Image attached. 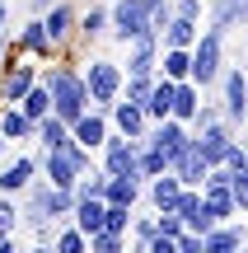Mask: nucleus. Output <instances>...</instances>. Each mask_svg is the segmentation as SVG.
<instances>
[{
	"instance_id": "obj_12",
	"label": "nucleus",
	"mask_w": 248,
	"mask_h": 253,
	"mask_svg": "<svg viewBox=\"0 0 248 253\" xmlns=\"http://www.w3.org/2000/svg\"><path fill=\"white\" fill-rule=\"evenodd\" d=\"M141 197V178L136 173H112V178H103V202H112V207H136Z\"/></svg>"
},
{
	"instance_id": "obj_16",
	"label": "nucleus",
	"mask_w": 248,
	"mask_h": 253,
	"mask_svg": "<svg viewBox=\"0 0 248 253\" xmlns=\"http://www.w3.org/2000/svg\"><path fill=\"white\" fill-rule=\"evenodd\" d=\"M33 178H37V160L19 155L14 164H5V169H0V192H24Z\"/></svg>"
},
{
	"instance_id": "obj_24",
	"label": "nucleus",
	"mask_w": 248,
	"mask_h": 253,
	"mask_svg": "<svg viewBox=\"0 0 248 253\" xmlns=\"http://www.w3.org/2000/svg\"><path fill=\"white\" fill-rule=\"evenodd\" d=\"M33 136H37V145H42V150H56V145H61L66 136H71V126L56 118V113H47V118L33 126Z\"/></svg>"
},
{
	"instance_id": "obj_18",
	"label": "nucleus",
	"mask_w": 248,
	"mask_h": 253,
	"mask_svg": "<svg viewBox=\"0 0 248 253\" xmlns=\"http://www.w3.org/2000/svg\"><path fill=\"white\" fill-rule=\"evenodd\" d=\"M71 220H75V230H84V235H99L103 230V197H75Z\"/></svg>"
},
{
	"instance_id": "obj_42",
	"label": "nucleus",
	"mask_w": 248,
	"mask_h": 253,
	"mask_svg": "<svg viewBox=\"0 0 248 253\" xmlns=\"http://www.w3.org/2000/svg\"><path fill=\"white\" fill-rule=\"evenodd\" d=\"M28 5H33V14H42V9L52 5V0H28Z\"/></svg>"
},
{
	"instance_id": "obj_7",
	"label": "nucleus",
	"mask_w": 248,
	"mask_h": 253,
	"mask_svg": "<svg viewBox=\"0 0 248 253\" xmlns=\"http://www.w3.org/2000/svg\"><path fill=\"white\" fill-rule=\"evenodd\" d=\"M169 169L178 173V183H183V188H202V178L211 173V164H206V155L197 150V136L183 145V150H178V160L169 164Z\"/></svg>"
},
{
	"instance_id": "obj_40",
	"label": "nucleus",
	"mask_w": 248,
	"mask_h": 253,
	"mask_svg": "<svg viewBox=\"0 0 248 253\" xmlns=\"http://www.w3.org/2000/svg\"><path fill=\"white\" fill-rule=\"evenodd\" d=\"M0 253H24V249H19V244H14V235H9V239H0Z\"/></svg>"
},
{
	"instance_id": "obj_35",
	"label": "nucleus",
	"mask_w": 248,
	"mask_h": 253,
	"mask_svg": "<svg viewBox=\"0 0 248 253\" xmlns=\"http://www.w3.org/2000/svg\"><path fill=\"white\" fill-rule=\"evenodd\" d=\"M103 28H108V9H103V5H94L89 14H84V38H99Z\"/></svg>"
},
{
	"instance_id": "obj_3",
	"label": "nucleus",
	"mask_w": 248,
	"mask_h": 253,
	"mask_svg": "<svg viewBox=\"0 0 248 253\" xmlns=\"http://www.w3.org/2000/svg\"><path fill=\"white\" fill-rule=\"evenodd\" d=\"M108 24H112V33H117L122 42H131L136 33L150 28V5L145 0H117V5L108 9Z\"/></svg>"
},
{
	"instance_id": "obj_21",
	"label": "nucleus",
	"mask_w": 248,
	"mask_h": 253,
	"mask_svg": "<svg viewBox=\"0 0 248 253\" xmlns=\"http://www.w3.org/2000/svg\"><path fill=\"white\" fill-rule=\"evenodd\" d=\"M197 108H202V99H197V84H192V80H178V84H174V113H169V118H178V122L192 126Z\"/></svg>"
},
{
	"instance_id": "obj_44",
	"label": "nucleus",
	"mask_w": 248,
	"mask_h": 253,
	"mask_svg": "<svg viewBox=\"0 0 248 253\" xmlns=\"http://www.w3.org/2000/svg\"><path fill=\"white\" fill-rule=\"evenodd\" d=\"M0 160H5V136H0Z\"/></svg>"
},
{
	"instance_id": "obj_19",
	"label": "nucleus",
	"mask_w": 248,
	"mask_h": 253,
	"mask_svg": "<svg viewBox=\"0 0 248 253\" xmlns=\"http://www.w3.org/2000/svg\"><path fill=\"white\" fill-rule=\"evenodd\" d=\"M42 169H47V183L52 188H75V178H80L61 150H42Z\"/></svg>"
},
{
	"instance_id": "obj_33",
	"label": "nucleus",
	"mask_w": 248,
	"mask_h": 253,
	"mask_svg": "<svg viewBox=\"0 0 248 253\" xmlns=\"http://www.w3.org/2000/svg\"><path fill=\"white\" fill-rule=\"evenodd\" d=\"M230 197L234 211H248V169H230Z\"/></svg>"
},
{
	"instance_id": "obj_31",
	"label": "nucleus",
	"mask_w": 248,
	"mask_h": 253,
	"mask_svg": "<svg viewBox=\"0 0 248 253\" xmlns=\"http://www.w3.org/2000/svg\"><path fill=\"white\" fill-rule=\"evenodd\" d=\"M103 230L127 235V230H131V207H112V202H103Z\"/></svg>"
},
{
	"instance_id": "obj_47",
	"label": "nucleus",
	"mask_w": 248,
	"mask_h": 253,
	"mask_svg": "<svg viewBox=\"0 0 248 253\" xmlns=\"http://www.w3.org/2000/svg\"><path fill=\"white\" fill-rule=\"evenodd\" d=\"M244 122H248V118H244Z\"/></svg>"
},
{
	"instance_id": "obj_30",
	"label": "nucleus",
	"mask_w": 248,
	"mask_h": 253,
	"mask_svg": "<svg viewBox=\"0 0 248 253\" xmlns=\"http://www.w3.org/2000/svg\"><path fill=\"white\" fill-rule=\"evenodd\" d=\"M56 150H61L66 160H71V169H75V173H89V169H94V150H84V145L75 141V136H66V141L56 145Z\"/></svg>"
},
{
	"instance_id": "obj_9",
	"label": "nucleus",
	"mask_w": 248,
	"mask_h": 253,
	"mask_svg": "<svg viewBox=\"0 0 248 253\" xmlns=\"http://www.w3.org/2000/svg\"><path fill=\"white\" fill-rule=\"evenodd\" d=\"M42 28H47V42L61 47L66 38H71V28H75V9L66 5V0H52V5L42 9Z\"/></svg>"
},
{
	"instance_id": "obj_26",
	"label": "nucleus",
	"mask_w": 248,
	"mask_h": 253,
	"mask_svg": "<svg viewBox=\"0 0 248 253\" xmlns=\"http://www.w3.org/2000/svg\"><path fill=\"white\" fill-rule=\"evenodd\" d=\"M248 19V0H215V14H211V28H230V24H244Z\"/></svg>"
},
{
	"instance_id": "obj_46",
	"label": "nucleus",
	"mask_w": 248,
	"mask_h": 253,
	"mask_svg": "<svg viewBox=\"0 0 248 253\" xmlns=\"http://www.w3.org/2000/svg\"><path fill=\"white\" fill-rule=\"evenodd\" d=\"M244 47H248V42H244Z\"/></svg>"
},
{
	"instance_id": "obj_17",
	"label": "nucleus",
	"mask_w": 248,
	"mask_h": 253,
	"mask_svg": "<svg viewBox=\"0 0 248 253\" xmlns=\"http://www.w3.org/2000/svg\"><path fill=\"white\" fill-rule=\"evenodd\" d=\"M239 244H244V230L239 225H225V220L202 235V253H234Z\"/></svg>"
},
{
	"instance_id": "obj_43",
	"label": "nucleus",
	"mask_w": 248,
	"mask_h": 253,
	"mask_svg": "<svg viewBox=\"0 0 248 253\" xmlns=\"http://www.w3.org/2000/svg\"><path fill=\"white\" fill-rule=\"evenodd\" d=\"M24 253H52V244H33V249H24Z\"/></svg>"
},
{
	"instance_id": "obj_28",
	"label": "nucleus",
	"mask_w": 248,
	"mask_h": 253,
	"mask_svg": "<svg viewBox=\"0 0 248 253\" xmlns=\"http://www.w3.org/2000/svg\"><path fill=\"white\" fill-rule=\"evenodd\" d=\"M159 66H164L169 80H187V71H192V52H187V47H164Z\"/></svg>"
},
{
	"instance_id": "obj_6",
	"label": "nucleus",
	"mask_w": 248,
	"mask_h": 253,
	"mask_svg": "<svg viewBox=\"0 0 248 253\" xmlns=\"http://www.w3.org/2000/svg\"><path fill=\"white\" fill-rule=\"evenodd\" d=\"M187 141H192V136H187V122H178V118H164V122H150V126H145V145L164 150L169 164L178 160V150H183Z\"/></svg>"
},
{
	"instance_id": "obj_5",
	"label": "nucleus",
	"mask_w": 248,
	"mask_h": 253,
	"mask_svg": "<svg viewBox=\"0 0 248 253\" xmlns=\"http://www.w3.org/2000/svg\"><path fill=\"white\" fill-rule=\"evenodd\" d=\"M84 89H89V103L108 108V103L117 99V89H122V71L112 61H89V71H84Z\"/></svg>"
},
{
	"instance_id": "obj_29",
	"label": "nucleus",
	"mask_w": 248,
	"mask_h": 253,
	"mask_svg": "<svg viewBox=\"0 0 248 253\" xmlns=\"http://www.w3.org/2000/svg\"><path fill=\"white\" fill-rule=\"evenodd\" d=\"M52 253H89V235H84V230H75V225L56 230V239H52Z\"/></svg>"
},
{
	"instance_id": "obj_1",
	"label": "nucleus",
	"mask_w": 248,
	"mask_h": 253,
	"mask_svg": "<svg viewBox=\"0 0 248 253\" xmlns=\"http://www.w3.org/2000/svg\"><path fill=\"white\" fill-rule=\"evenodd\" d=\"M37 80L52 89V113H56L66 126L80 118V113H89V89H84V75H75V71H66V66H56V71L37 75Z\"/></svg>"
},
{
	"instance_id": "obj_13",
	"label": "nucleus",
	"mask_w": 248,
	"mask_h": 253,
	"mask_svg": "<svg viewBox=\"0 0 248 253\" xmlns=\"http://www.w3.org/2000/svg\"><path fill=\"white\" fill-rule=\"evenodd\" d=\"M225 113H230V122H244L248 118V75L244 71L225 75Z\"/></svg>"
},
{
	"instance_id": "obj_15",
	"label": "nucleus",
	"mask_w": 248,
	"mask_h": 253,
	"mask_svg": "<svg viewBox=\"0 0 248 253\" xmlns=\"http://www.w3.org/2000/svg\"><path fill=\"white\" fill-rule=\"evenodd\" d=\"M174 84H178V80L159 75V80H155V89L145 94V103H141V108H145V118H150V122H164L169 113H174Z\"/></svg>"
},
{
	"instance_id": "obj_2",
	"label": "nucleus",
	"mask_w": 248,
	"mask_h": 253,
	"mask_svg": "<svg viewBox=\"0 0 248 253\" xmlns=\"http://www.w3.org/2000/svg\"><path fill=\"white\" fill-rule=\"evenodd\" d=\"M220 28H211L206 38H197L187 52H192V71H187V80L192 84H215V71H220V56H225V47H220Z\"/></svg>"
},
{
	"instance_id": "obj_10",
	"label": "nucleus",
	"mask_w": 248,
	"mask_h": 253,
	"mask_svg": "<svg viewBox=\"0 0 248 253\" xmlns=\"http://www.w3.org/2000/svg\"><path fill=\"white\" fill-rule=\"evenodd\" d=\"M0 80H5V84H0V99H5V103H19V99L37 84V71H33L28 61H19V66H9Z\"/></svg>"
},
{
	"instance_id": "obj_20",
	"label": "nucleus",
	"mask_w": 248,
	"mask_h": 253,
	"mask_svg": "<svg viewBox=\"0 0 248 253\" xmlns=\"http://www.w3.org/2000/svg\"><path fill=\"white\" fill-rule=\"evenodd\" d=\"M19 113H24V118H28V122H33V126H37V122H42V118H47V113H52V89H47V84H42V80H37V84H33V89H28V94H24V99H19Z\"/></svg>"
},
{
	"instance_id": "obj_8",
	"label": "nucleus",
	"mask_w": 248,
	"mask_h": 253,
	"mask_svg": "<svg viewBox=\"0 0 248 253\" xmlns=\"http://www.w3.org/2000/svg\"><path fill=\"white\" fill-rule=\"evenodd\" d=\"M108 131H112V122L103 118V113H80V118L71 122V136L84 145V150H99V145L108 141Z\"/></svg>"
},
{
	"instance_id": "obj_22",
	"label": "nucleus",
	"mask_w": 248,
	"mask_h": 253,
	"mask_svg": "<svg viewBox=\"0 0 248 253\" xmlns=\"http://www.w3.org/2000/svg\"><path fill=\"white\" fill-rule=\"evenodd\" d=\"M19 52H33V56H42V52H52V42H47V28H42V14H33L24 28H19Z\"/></svg>"
},
{
	"instance_id": "obj_23",
	"label": "nucleus",
	"mask_w": 248,
	"mask_h": 253,
	"mask_svg": "<svg viewBox=\"0 0 248 253\" xmlns=\"http://www.w3.org/2000/svg\"><path fill=\"white\" fill-rule=\"evenodd\" d=\"M0 136H5V141H28V136H33V122L19 113V103H9V108L0 113Z\"/></svg>"
},
{
	"instance_id": "obj_4",
	"label": "nucleus",
	"mask_w": 248,
	"mask_h": 253,
	"mask_svg": "<svg viewBox=\"0 0 248 253\" xmlns=\"http://www.w3.org/2000/svg\"><path fill=\"white\" fill-rule=\"evenodd\" d=\"M99 150H103V173H108V178H112V173H136V150H141V141H131V136H112L108 131V141H103L99 145ZM136 178H141V173H136ZM141 183H145V178H141Z\"/></svg>"
},
{
	"instance_id": "obj_11",
	"label": "nucleus",
	"mask_w": 248,
	"mask_h": 253,
	"mask_svg": "<svg viewBox=\"0 0 248 253\" xmlns=\"http://www.w3.org/2000/svg\"><path fill=\"white\" fill-rule=\"evenodd\" d=\"M112 126H117L122 136H131V141H141V136H145V126H150V118H145V108H141V103L122 99L117 108H112Z\"/></svg>"
},
{
	"instance_id": "obj_34",
	"label": "nucleus",
	"mask_w": 248,
	"mask_h": 253,
	"mask_svg": "<svg viewBox=\"0 0 248 253\" xmlns=\"http://www.w3.org/2000/svg\"><path fill=\"white\" fill-rule=\"evenodd\" d=\"M14 225H19V207L9 202V192H5V197H0V239L14 235Z\"/></svg>"
},
{
	"instance_id": "obj_38",
	"label": "nucleus",
	"mask_w": 248,
	"mask_h": 253,
	"mask_svg": "<svg viewBox=\"0 0 248 253\" xmlns=\"http://www.w3.org/2000/svg\"><path fill=\"white\" fill-rule=\"evenodd\" d=\"M145 253H178V239H169V235H155L145 244Z\"/></svg>"
},
{
	"instance_id": "obj_41",
	"label": "nucleus",
	"mask_w": 248,
	"mask_h": 253,
	"mask_svg": "<svg viewBox=\"0 0 248 253\" xmlns=\"http://www.w3.org/2000/svg\"><path fill=\"white\" fill-rule=\"evenodd\" d=\"M5 19H9V0H0V33H5Z\"/></svg>"
},
{
	"instance_id": "obj_32",
	"label": "nucleus",
	"mask_w": 248,
	"mask_h": 253,
	"mask_svg": "<svg viewBox=\"0 0 248 253\" xmlns=\"http://www.w3.org/2000/svg\"><path fill=\"white\" fill-rule=\"evenodd\" d=\"M89 253H127V235L99 230V235H89Z\"/></svg>"
},
{
	"instance_id": "obj_37",
	"label": "nucleus",
	"mask_w": 248,
	"mask_h": 253,
	"mask_svg": "<svg viewBox=\"0 0 248 253\" xmlns=\"http://www.w3.org/2000/svg\"><path fill=\"white\" fill-rule=\"evenodd\" d=\"M174 14H178V19H192V24H197V14H202V0H174Z\"/></svg>"
},
{
	"instance_id": "obj_25",
	"label": "nucleus",
	"mask_w": 248,
	"mask_h": 253,
	"mask_svg": "<svg viewBox=\"0 0 248 253\" xmlns=\"http://www.w3.org/2000/svg\"><path fill=\"white\" fill-rule=\"evenodd\" d=\"M159 42H164V47H192V42H197V24L174 14V19L164 24V38H159Z\"/></svg>"
},
{
	"instance_id": "obj_39",
	"label": "nucleus",
	"mask_w": 248,
	"mask_h": 253,
	"mask_svg": "<svg viewBox=\"0 0 248 253\" xmlns=\"http://www.w3.org/2000/svg\"><path fill=\"white\" fill-rule=\"evenodd\" d=\"M178 253H202V235L183 230V235H178Z\"/></svg>"
},
{
	"instance_id": "obj_27",
	"label": "nucleus",
	"mask_w": 248,
	"mask_h": 253,
	"mask_svg": "<svg viewBox=\"0 0 248 253\" xmlns=\"http://www.w3.org/2000/svg\"><path fill=\"white\" fill-rule=\"evenodd\" d=\"M136 173L141 178H159V173H169V155L164 150H155V145H145V150H136Z\"/></svg>"
},
{
	"instance_id": "obj_36",
	"label": "nucleus",
	"mask_w": 248,
	"mask_h": 253,
	"mask_svg": "<svg viewBox=\"0 0 248 253\" xmlns=\"http://www.w3.org/2000/svg\"><path fill=\"white\" fill-rule=\"evenodd\" d=\"M155 225H159V235H169V239H178V235H183V216H178V211H159V220H155Z\"/></svg>"
},
{
	"instance_id": "obj_14",
	"label": "nucleus",
	"mask_w": 248,
	"mask_h": 253,
	"mask_svg": "<svg viewBox=\"0 0 248 253\" xmlns=\"http://www.w3.org/2000/svg\"><path fill=\"white\" fill-rule=\"evenodd\" d=\"M178 197H183V183H178V173H159V178H150V207L155 211H178Z\"/></svg>"
},
{
	"instance_id": "obj_45",
	"label": "nucleus",
	"mask_w": 248,
	"mask_h": 253,
	"mask_svg": "<svg viewBox=\"0 0 248 253\" xmlns=\"http://www.w3.org/2000/svg\"><path fill=\"white\" fill-rule=\"evenodd\" d=\"M234 253H248V249H244V244H239V249H234Z\"/></svg>"
}]
</instances>
